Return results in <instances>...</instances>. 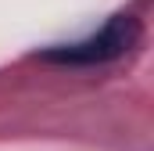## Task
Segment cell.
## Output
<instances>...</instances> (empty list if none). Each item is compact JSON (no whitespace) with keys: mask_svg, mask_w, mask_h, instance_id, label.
Listing matches in <instances>:
<instances>
[{"mask_svg":"<svg viewBox=\"0 0 154 151\" xmlns=\"http://www.w3.org/2000/svg\"><path fill=\"white\" fill-rule=\"evenodd\" d=\"M140 43V18L133 11H118L111 14L97 33L75 40V43H61V47H50L43 50V61H54V65H108L118 61L122 54H129L133 47Z\"/></svg>","mask_w":154,"mask_h":151,"instance_id":"cell-1","label":"cell"}]
</instances>
